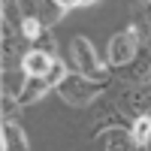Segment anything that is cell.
I'll use <instances>...</instances> for the list:
<instances>
[{
  "label": "cell",
  "mask_w": 151,
  "mask_h": 151,
  "mask_svg": "<svg viewBox=\"0 0 151 151\" xmlns=\"http://www.w3.org/2000/svg\"><path fill=\"white\" fill-rule=\"evenodd\" d=\"M42 30H45V24L40 18H21L18 21V33H21V40H27V42H36L42 36Z\"/></svg>",
  "instance_id": "obj_10"
},
{
  "label": "cell",
  "mask_w": 151,
  "mask_h": 151,
  "mask_svg": "<svg viewBox=\"0 0 151 151\" xmlns=\"http://www.w3.org/2000/svg\"><path fill=\"white\" fill-rule=\"evenodd\" d=\"M136 55H139V36H136V27L133 30H121L109 40V52H106V60L112 70H124L130 67Z\"/></svg>",
  "instance_id": "obj_3"
},
{
  "label": "cell",
  "mask_w": 151,
  "mask_h": 151,
  "mask_svg": "<svg viewBox=\"0 0 151 151\" xmlns=\"http://www.w3.org/2000/svg\"><path fill=\"white\" fill-rule=\"evenodd\" d=\"M15 6L21 9V18H40L42 0H15Z\"/></svg>",
  "instance_id": "obj_12"
},
{
  "label": "cell",
  "mask_w": 151,
  "mask_h": 151,
  "mask_svg": "<svg viewBox=\"0 0 151 151\" xmlns=\"http://www.w3.org/2000/svg\"><path fill=\"white\" fill-rule=\"evenodd\" d=\"M106 85L109 82H94V79H88V76H82V73H67L64 82H60L55 91H58V97L64 100L67 106L85 109V106H91L94 100L106 91Z\"/></svg>",
  "instance_id": "obj_1"
},
{
  "label": "cell",
  "mask_w": 151,
  "mask_h": 151,
  "mask_svg": "<svg viewBox=\"0 0 151 151\" xmlns=\"http://www.w3.org/2000/svg\"><path fill=\"white\" fill-rule=\"evenodd\" d=\"M91 3H97V0H82V6H91Z\"/></svg>",
  "instance_id": "obj_16"
},
{
  "label": "cell",
  "mask_w": 151,
  "mask_h": 151,
  "mask_svg": "<svg viewBox=\"0 0 151 151\" xmlns=\"http://www.w3.org/2000/svg\"><path fill=\"white\" fill-rule=\"evenodd\" d=\"M148 73H151V58L139 55V60H133L130 67H124V79H127V85H133V82L148 79Z\"/></svg>",
  "instance_id": "obj_8"
},
{
  "label": "cell",
  "mask_w": 151,
  "mask_h": 151,
  "mask_svg": "<svg viewBox=\"0 0 151 151\" xmlns=\"http://www.w3.org/2000/svg\"><path fill=\"white\" fill-rule=\"evenodd\" d=\"M58 60L52 55H45L40 52V48H30V52H24L21 58V73H24V79H45V76H52Z\"/></svg>",
  "instance_id": "obj_5"
},
{
  "label": "cell",
  "mask_w": 151,
  "mask_h": 151,
  "mask_svg": "<svg viewBox=\"0 0 151 151\" xmlns=\"http://www.w3.org/2000/svg\"><path fill=\"white\" fill-rule=\"evenodd\" d=\"M60 12H64V9H60L58 0H42V6H40V21L48 27V24H55V21L60 18Z\"/></svg>",
  "instance_id": "obj_11"
},
{
  "label": "cell",
  "mask_w": 151,
  "mask_h": 151,
  "mask_svg": "<svg viewBox=\"0 0 151 151\" xmlns=\"http://www.w3.org/2000/svg\"><path fill=\"white\" fill-rule=\"evenodd\" d=\"M106 151H139V145H136L130 130L115 127V130H109V136H106Z\"/></svg>",
  "instance_id": "obj_6"
},
{
  "label": "cell",
  "mask_w": 151,
  "mask_h": 151,
  "mask_svg": "<svg viewBox=\"0 0 151 151\" xmlns=\"http://www.w3.org/2000/svg\"><path fill=\"white\" fill-rule=\"evenodd\" d=\"M148 85H151V73H148Z\"/></svg>",
  "instance_id": "obj_17"
},
{
  "label": "cell",
  "mask_w": 151,
  "mask_h": 151,
  "mask_svg": "<svg viewBox=\"0 0 151 151\" xmlns=\"http://www.w3.org/2000/svg\"><path fill=\"white\" fill-rule=\"evenodd\" d=\"M58 3H60L64 12H70V9H76V6H82V0H58Z\"/></svg>",
  "instance_id": "obj_14"
},
{
  "label": "cell",
  "mask_w": 151,
  "mask_h": 151,
  "mask_svg": "<svg viewBox=\"0 0 151 151\" xmlns=\"http://www.w3.org/2000/svg\"><path fill=\"white\" fill-rule=\"evenodd\" d=\"M130 133H133L136 145H139V148H145V145L151 142V115H145V118H136V121L130 124Z\"/></svg>",
  "instance_id": "obj_9"
},
{
  "label": "cell",
  "mask_w": 151,
  "mask_h": 151,
  "mask_svg": "<svg viewBox=\"0 0 151 151\" xmlns=\"http://www.w3.org/2000/svg\"><path fill=\"white\" fill-rule=\"evenodd\" d=\"M118 109L133 121L145 118L151 109V85H124L118 91Z\"/></svg>",
  "instance_id": "obj_4"
},
{
  "label": "cell",
  "mask_w": 151,
  "mask_h": 151,
  "mask_svg": "<svg viewBox=\"0 0 151 151\" xmlns=\"http://www.w3.org/2000/svg\"><path fill=\"white\" fill-rule=\"evenodd\" d=\"M145 27L151 30V3H148V9H145Z\"/></svg>",
  "instance_id": "obj_15"
},
{
  "label": "cell",
  "mask_w": 151,
  "mask_h": 151,
  "mask_svg": "<svg viewBox=\"0 0 151 151\" xmlns=\"http://www.w3.org/2000/svg\"><path fill=\"white\" fill-rule=\"evenodd\" d=\"M148 3H151V0H148Z\"/></svg>",
  "instance_id": "obj_18"
},
{
  "label": "cell",
  "mask_w": 151,
  "mask_h": 151,
  "mask_svg": "<svg viewBox=\"0 0 151 151\" xmlns=\"http://www.w3.org/2000/svg\"><path fill=\"white\" fill-rule=\"evenodd\" d=\"M33 48H40V52H45V55H52L55 58V52H58V45H55V36H52V30H42V36H40V40H36L33 42Z\"/></svg>",
  "instance_id": "obj_13"
},
{
  "label": "cell",
  "mask_w": 151,
  "mask_h": 151,
  "mask_svg": "<svg viewBox=\"0 0 151 151\" xmlns=\"http://www.w3.org/2000/svg\"><path fill=\"white\" fill-rule=\"evenodd\" d=\"M3 151H27V136L15 121L3 124Z\"/></svg>",
  "instance_id": "obj_7"
},
{
  "label": "cell",
  "mask_w": 151,
  "mask_h": 151,
  "mask_svg": "<svg viewBox=\"0 0 151 151\" xmlns=\"http://www.w3.org/2000/svg\"><path fill=\"white\" fill-rule=\"evenodd\" d=\"M70 52H73V64H76V73H82V76H88V79H94V82H106V79H109V70L103 67V60L97 58L94 45L88 42L85 36H76Z\"/></svg>",
  "instance_id": "obj_2"
}]
</instances>
